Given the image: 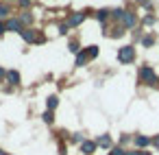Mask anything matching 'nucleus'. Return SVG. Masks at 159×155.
I'll return each instance as SVG.
<instances>
[{"label":"nucleus","instance_id":"f257e3e1","mask_svg":"<svg viewBox=\"0 0 159 155\" xmlns=\"http://www.w3.org/2000/svg\"><path fill=\"white\" fill-rule=\"evenodd\" d=\"M139 79H142L146 85H159V79H157V74H155V72H152V68H148V66L139 68Z\"/></svg>","mask_w":159,"mask_h":155},{"label":"nucleus","instance_id":"f03ea898","mask_svg":"<svg viewBox=\"0 0 159 155\" xmlns=\"http://www.w3.org/2000/svg\"><path fill=\"white\" fill-rule=\"evenodd\" d=\"M118 59H120L122 63H131V61L135 59V48H133V46L120 48V50H118Z\"/></svg>","mask_w":159,"mask_h":155},{"label":"nucleus","instance_id":"7ed1b4c3","mask_svg":"<svg viewBox=\"0 0 159 155\" xmlns=\"http://www.w3.org/2000/svg\"><path fill=\"white\" fill-rule=\"evenodd\" d=\"M5 31H13V33H22V26H20V20H9L7 24H5Z\"/></svg>","mask_w":159,"mask_h":155},{"label":"nucleus","instance_id":"20e7f679","mask_svg":"<svg viewBox=\"0 0 159 155\" xmlns=\"http://www.w3.org/2000/svg\"><path fill=\"white\" fill-rule=\"evenodd\" d=\"M83 20H85V13H74V16L70 18V26H79Z\"/></svg>","mask_w":159,"mask_h":155},{"label":"nucleus","instance_id":"39448f33","mask_svg":"<svg viewBox=\"0 0 159 155\" xmlns=\"http://www.w3.org/2000/svg\"><path fill=\"white\" fill-rule=\"evenodd\" d=\"M81 148H83V153H87V155H89V153H94V151H96V142H83V146H81Z\"/></svg>","mask_w":159,"mask_h":155},{"label":"nucleus","instance_id":"423d86ee","mask_svg":"<svg viewBox=\"0 0 159 155\" xmlns=\"http://www.w3.org/2000/svg\"><path fill=\"white\" fill-rule=\"evenodd\" d=\"M7 77H9V81H11L13 85H16V83H20V74H18V70H9V74H7Z\"/></svg>","mask_w":159,"mask_h":155},{"label":"nucleus","instance_id":"0eeeda50","mask_svg":"<svg viewBox=\"0 0 159 155\" xmlns=\"http://www.w3.org/2000/svg\"><path fill=\"white\" fill-rule=\"evenodd\" d=\"M46 105H48V111H52V109L59 105V98H57V96H50V98L46 101Z\"/></svg>","mask_w":159,"mask_h":155},{"label":"nucleus","instance_id":"6e6552de","mask_svg":"<svg viewBox=\"0 0 159 155\" xmlns=\"http://www.w3.org/2000/svg\"><path fill=\"white\" fill-rule=\"evenodd\" d=\"M135 144H137V146H148L150 140H148L146 135H137V138H135Z\"/></svg>","mask_w":159,"mask_h":155},{"label":"nucleus","instance_id":"1a4fd4ad","mask_svg":"<svg viewBox=\"0 0 159 155\" xmlns=\"http://www.w3.org/2000/svg\"><path fill=\"white\" fill-rule=\"evenodd\" d=\"M124 24H126V26H133V24H135V16L124 11Z\"/></svg>","mask_w":159,"mask_h":155},{"label":"nucleus","instance_id":"9d476101","mask_svg":"<svg viewBox=\"0 0 159 155\" xmlns=\"http://www.w3.org/2000/svg\"><path fill=\"white\" fill-rule=\"evenodd\" d=\"M22 37H24L26 42H35V33H33L31 29H26V31H22Z\"/></svg>","mask_w":159,"mask_h":155},{"label":"nucleus","instance_id":"9b49d317","mask_svg":"<svg viewBox=\"0 0 159 155\" xmlns=\"http://www.w3.org/2000/svg\"><path fill=\"white\" fill-rule=\"evenodd\" d=\"M96 144H100V146H111V140H109L107 135H100V138L96 140Z\"/></svg>","mask_w":159,"mask_h":155},{"label":"nucleus","instance_id":"f8f14e48","mask_svg":"<svg viewBox=\"0 0 159 155\" xmlns=\"http://www.w3.org/2000/svg\"><path fill=\"white\" fill-rule=\"evenodd\" d=\"M85 59H87V50L79 53V57H76V66H83V63H85Z\"/></svg>","mask_w":159,"mask_h":155},{"label":"nucleus","instance_id":"ddd939ff","mask_svg":"<svg viewBox=\"0 0 159 155\" xmlns=\"http://www.w3.org/2000/svg\"><path fill=\"white\" fill-rule=\"evenodd\" d=\"M107 16H109V11H107V9H100V11H98V16H96V18H98V20H100V22H105V20H107Z\"/></svg>","mask_w":159,"mask_h":155},{"label":"nucleus","instance_id":"4468645a","mask_svg":"<svg viewBox=\"0 0 159 155\" xmlns=\"http://www.w3.org/2000/svg\"><path fill=\"white\" fill-rule=\"evenodd\" d=\"M89 57H98V48L96 46H89Z\"/></svg>","mask_w":159,"mask_h":155},{"label":"nucleus","instance_id":"2eb2a0df","mask_svg":"<svg viewBox=\"0 0 159 155\" xmlns=\"http://www.w3.org/2000/svg\"><path fill=\"white\" fill-rule=\"evenodd\" d=\"M44 120H46V122H52V111H46V114H44Z\"/></svg>","mask_w":159,"mask_h":155},{"label":"nucleus","instance_id":"dca6fc26","mask_svg":"<svg viewBox=\"0 0 159 155\" xmlns=\"http://www.w3.org/2000/svg\"><path fill=\"white\" fill-rule=\"evenodd\" d=\"M111 155H126V151H122V148H113Z\"/></svg>","mask_w":159,"mask_h":155},{"label":"nucleus","instance_id":"f3484780","mask_svg":"<svg viewBox=\"0 0 159 155\" xmlns=\"http://www.w3.org/2000/svg\"><path fill=\"white\" fill-rule=\"evenodd\" d=\"M142 44H144V46H152V37H144Z\"/></svg>","mask_w":159,"mask_h":155},{"label":"nucleus","instance_id":"a211bd4d","mask_svg":"<svg viewBox=\"0 0 159 155\" xmlns=\"http://www.w3.org/2000/svg\"><path fill=\"white\" fill-rule=\"evenodd\" d=\"M70 50L76 53V50H79V44H76V42H70Z\"/></svg>","mask_w":159,"mask_h":155},{"label":"nucleus","instance_id":"6ab92c4d","mask_svg":"<svg viewBox=\"0 0 159 155\" xmlns=\"http://www.w3.org/2000/svg\"><path fill=\"white\" fill-rule=\"evenodd\" d=\"M7 11H9L7 7H0V18H5V16H7Z\"/></svg>","mask_w":159,"mask_h":155},{"label":"nucleus","instance_id":"aec40b11","mask_svg":"<svg viewBox=\"0 0 159 155\" xmlns=\"http://www.w3.org/2000/svg\"><path fill=\"white\" fill-rule=\"evenodd\" d=\"M126 155H146V153H137V151H126Z\"/></svg>","mask_w":159,"mask_h":155},{"label":"nucleus","instance_id":"412c9836","mask_svg":"<svg viewBox=\"0 0 159 155\" xmlns=\"http://www.w3.org/2000/svg\"><path fill=\"white\" fill-rule=\"evenodd\" d=\"M150 142H152V144H155V146H157V148H159V135H157V138H152V140H150Z\"/></svg>","mask_w":159,"mask_h":155},{"label":"nucleus","instance_id":"4be33fe9","mask_svg":"<svg viewBox=\"0 0 159 155\" xmlns=\"http://www.w3.org/2000/svg\"><path fill=\"white\" fill-rule=\"evenodd\" d=\"M0 33H5V24L2 22H0Z\"/></svg>","mask_w":159,"mask_h":155},{"label":"nucleus","instance_id":"5701e85b","mask_svg":"<svg viewBox=\"0 0 159 155\" xmlns=\"http://www.w3.org/2000/svg\"><path fill=\"white\" fill-rule=\"evenodd\" d=\"M2 77H5V70H2V68H0V79H2Z\"/></svg>","mask_w":159,"mask_h":155},{"label":"nucleus","instance_id":"b1692460","mask_svg":"<svg viewBox=\"0 0 159 155\" xmlns=\"http://www.w3.org/2000/svg\"><path fill=\"white\" fill-rule=\"evenodd\" d=\"M139 2H146V0H139Z\"/></svg>","mask_w":159,"mask_h":155},{"label":"nucleus","instance_id":"393cba45","mask_svg":"<svg viewBox=\"0 0 159 155\" xmlns=\"http://www.w3.org/2000/svg\"><path fill=\"white\" fill-rule=\"evenodd\" d=\"M0 155H5V153H2V151H0Z\"/></svg>","mask_w":159,"mask_h":155}]
</instances>
